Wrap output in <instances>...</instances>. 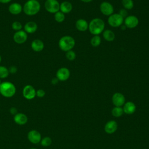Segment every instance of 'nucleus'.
I'll return each instance as SVG.
<instances>
[{
  "label": "nucleus",
  "instance_id": "6e6552de",
  "mask_svg": "<svg viewBox=\"0 0 149 149\" xmlns=\"http://www.w3.org/2000/svg\"><path fill=\"white\" fill-rule=\"evenodd\" d=\"M124 25L128 29L136 27L139 23V19L134 15H128L124 20Z\"/></svg>",
  "mask_w": 149,
  "mask_h": 149
},
{
  "label": "nucleus",
  "instance_id": "9d476101",
  "mask_svg": "<svg viewBox=\"0 0 149 149\" xmlns=\"http://www.w3.org/2000/svg\"><path fill=\"white\" fill-rule=\"evenodd\" d=\"M100 9L101 12L105 16H110L113 14L114 9L112 5L107 1L101 2L100 5Z\"/></svg>",
  "mask_w": 149,
  "mask_h": 149
},
{
  "label": "nucleus",
  "instance_id": "4468645a",
  "mask_svg": "<svg viewBox=\"0 0 149 149\" xmlns=\"http://www.w3.org/2000/svg\"><path fill=\"white\" fill-rule=\"evenodd\" d=\"M8 10L10 13L14 15H17L20 14L23 11V6L17 2H13L9 5Z\"/></svg>",
  "mask_w": 149,
  "mask_h": 149
},
{
  "label": "nucleus",
  "instance_id": "4be33fe9",
  "mask_svg": "<svg viewBox=\"0 0 149 149\" xmlns=\"http://www.w3.org/2000/svg\"><path fill=\"white\" fill-rule=\"evenodd\" d=\"M102 36L103 38L108 42L113 41L115 38V34L114 32H113L112 30L107 29L105 30L102 32Z\"/></svg>",
  "mask_w": 149,
  "mask_h": 149
},
{
  "label": "nucleus",
  "instance_id": "58836bf2",
  "mask_svg": "<svg viewBox=\"0 0 149 149\" xmlns=\"http://www.w3.org/2000/svg\"><path fill=\"white\" fill-rule=\"evenodd\" d=\"M1 59H2V58H1V56L0 55V63H1Z\"/></svg>",
  "mask_w": 149,
  "mask_h": 149
},
{
  "label": "nucleus",
  "instance_id": "4c0bfd02",
  "mask_svg": "<svg viewBox=\"0 0 149 149\" xmlns=\"http://www.w3.org/2000/svg\"><path fill=\"white\" fill-rule=\"evenodd\" d=\"M120 27H121V29H122V30H124L126 29V27L125 25H122Z\"/></svg>",
  "mask_w": 149,
  "mask_h": 149
},
{
  "label": "nucleus",
  "instance_id": "c756f323",
  "mask_svg": "<svg viewBox=\"0 0 149 149\" xmlns=\"http://www.w3.org/2000/svg\"><path fill=\"white\" fill-rule=\"evenodd\" d=\"M22 24L19 21H15L12 24V29L15 31H17L21 30L22 29Z\"/></svg>",
  "mask_w": 149,
  "mask_h": 149
},
{
  "label": "nucleus",
  "instance_id": "5701e85b",
  "mask_svg": "<svg viewBox=\"0 0 149 149\" xmlns=\"http://www.w3.org/2000/svg\"><path fill=\"white\" fill-rule=\"evenodd\" d=\"M101 42V38L99 35L94 36L90 40L91 45L94 47H98L100 45Z\"/></svg>",
  "mask_w": 149,
  "mask_h": 149
},
{
  "label": "nucleus",
  "instance_id": "a211bd4d",
  "mask_svg": "<svg viewBox=\"0 0 149 149\" xmlns=\"http://www.w3.org/2000/svg\"><path fill=\"white\" fill-rule=\"evenodd\" d=\"M75 26L79 31H86L88 28V23L85 19H79L76 22Z\"/></svg>",
  "mask_w": 149,
  "mask_h": 149
},
{
  "label": "nucleus",
  "instance_id": "cd10ccee",
  "mask_svg": "<svg viewBox=\"0 0 149 149\" xmlns=\"http://www.w3.org/2000/svg\"><path fill=\"white\" fill-rule=\"evenodd\" d=\"M40 143H41V145L43 147H48L51 144L52 140L49 137H45L41 139Z\"/></svg>",
  "mask_w": 149,
  "mask_h": 149
},
{
  "label": "nucleus",
  "instance_id": "9b49d317",
  "mask_svg": "<svg viewBox=\"0 0 149 149\" xmlns=\"http://www.w3.org/2000/svg\"><path fill=\"white\" fill-rule=\"evenodd\" d=\"M70 70L65 67L59 68L56 73V77L59 81H64L67 80L70 77Z\"/></svg>",
  "mask_w": 149,
  "mask_h": 149
},
{
  "label": "nucleus",
  "instance_id": "2f4dec72",
  "mask_svg": "<svg viewBox=\"0 0 149 149\" xmlns=\"http://www.w3.org/2000/svg\"><path fill=\"white\" fill-rule=\"evenodd\" d=\"M119 14L122 16L123 18L124 17H126L127 16H128V13H127V10L125 9H122L120 10L119 11Z\"/></svg>",
  "mask_w": 149,
  "mask_h": 149
},
{
  "label": "nucleus",
  "instance_id": "393cba45",
  "mask_svg": "<svg viewBox=\"0 0 149 149\" xmlns=\"http://www.w3.org/2000/svg\"><path fill=\"white\" fill-rule=\"evenodd\" d=\"M54 19L58 23H62L65 19V14L59 10L54 14Z\"/></svg>",
  "mask_w": 149,
  "mask_h": 149
},
{
  "label": "nucleus",
  "instance_id": "c9c22d12",
  "mask_svg": "<svg viewBox=\"0 0 149 149\" xmlns=\"http://www.w3.org/2000/svg\"><path fill=\"white\" fill-rule=\"evenodd\" d=\"M12 0H0V3H8L10 2Z\"/></svg>",
  "mask_w": 149,
  "mask_h": 149
},
{
  "label": "nucleus",
  "instance_id": "7ed1b4c3",
  "mask_svg": "<svg viewBox=\"0 0 149 149\" xmlns=\"http://www.w3.org/2000/svg\"><path fill=\"white\" fill-rule=\"evenodd\" d=\"M16 91V87L12 82L4 81L0 84V94L6 98L13 97L15 94Z\"/></svg>",
  "mask_w": 149,
  "mask_h": 149
},
{
  "label": "nucleus",
  "instance_id": "e433bc0d",
  "mask_svg": "<svg viewBox=\"0 0 149 149\" xmlns=\"http://www.w3.org/2000/svg\"><path fill=\"white\" fill-rule=\"evenodd\" d=\"M81 1H82L83 2H85V3H88L91 2L93 0H80Z\"/></svg>",
  "mask_w": 149,
  "mask_h": 149
},
{
  "label": "nucleus",
  "instance_id": "bb28decb",
  "mask_svg": "<svg viewBox=\"0 0 149 149\" xmlns=\"http://www.w3.org/2000/svg\"><path fill=\"white\" fill-rule=\"evenodd\" d=\"M123 113V108L120 107H116L113 108L112 110V114L113 116L115 117H119Z\"/></svg>",
  "mask_w": 149,
  "mask_h": 149
},
{
  "label": "nucleus",
  "instance_id": "ea45409f",
  "mask_svg": "<svg viewBox=\"0 0 149 149\" xmlns=\"http://www.w3.org/2000/svg\"><path fill=\"white\" fill-rule=\"evenodd\" d=\"M30 149H37V148H30Z\"/></svg>",
  "mask_w": 149,
  "mask_h": 149
},
{
  "label": "nucleus",
  "instance_id": "f03ea898",
  "mask_svg": "<svg viewBox=\"0 0 149 149\" xmlns=\"http://www.w3.org/2000/svg\"><path fill=\"white\" fill-rule=\"evenodd\" d=\"M105 29L104 22L100 18H94L88 23V30L94 36L99 35L103 32Z\"/></svg>",
  "mask_w": 149,
  "mask_h": 149
},
{
  "label": "nucleus",
  "instance_id": "a878e982",
  "mask_svg": "<svg viewBox=\"0 0 149 149\" xmlns=\"http://www.w3.org/2000/svg\"><path fill=\"white\" fill-rule=\"evenodd\" d=\"M122 4L124 9L126 10H130L134 6V2L133 0H122Z\"/></svg>",
  "mask_w": 149,
  "mask_h": 149
},
{
  "label": "nucleus",
  "instance_id": "412c9836",
  "mask_svg": "<svg viewBox=\"0 0 149 149\" xmlns=\"http://www.w3.org/2000/svg\"><path fill=\"white\" fill-rule=\"evenodd\" d=\"M123 110V112L127 114H132L136 111V105L131 101L127 102L124 104Z\"/></svg>",
  "mask_w": 149,
  "mask_h": 149
},
{
  "label": "nucleus",
  "instance_id": "f8f14e48",
  "mask_svg": "<svg viewBox=\"0 0 149 149\" xmlns=\"http://www.w3.org/2000/svg\"><path fill=\"white\" fill-rule=\"evenodd\" d=\"M27 138L30 142L33 144H38L41 140L40 133L36 130H31L27 134Z\"/></svg>",
  "mask_w": 149,
  "mask_h": 149
},
{
  "label": "nucleus",
  "instance_id": "1a4fd4ad",
  "mask_svg": "<svg viewBox=\"0 0 149 149\" xmlns=\"http://www.w3.org/2000/svg\"><path fill=\"white\" fill-rule=\"evenodd\" d=\"M27 33L22 30L16 31L13 36V41L18 44H22L24 43L27 41Z\"/></svg>",
  "mask_w": 149,
  "mask_h": 149
},
{
  "label": "nucleus",
  "instance_id": "473e14b6",
  "mask_svg": "<svg viewBox=\"0 0 149 149\" xmlns=\"http://www.w3.org/2000/svg\"><path fill=\"white\" fill-rule=\"evenodd\" d=\"M9 73L14 74V73H16L17 72V69L15 66H11L9 68Z\"/></svg>",
  "mask_w": 149,
  "mask_h": 149
},
{
  "label": "nucleus",
  "instance_id": "72a5a7b5",
  "mask_svg": "<svg viewBox=\"0 0 149 149\" xmlns=\"http://www.w3.org/2000/svg\"><path fill=\"white\" fill-rule=\"evenodd\" d=\"M10 112L12 115H16L17 113V109L15 107H12L10 109Z\"/></svg>",
  "mask_w": 149,
  "mask_h": 149
},
{
  "label": "nucleus",
  "instance_id": "79ce46f5",
  "mask_svg": "<svg viewBox=\"0 0 149 149\" xmlns=\"http://www.w3.org/2000/svg\"><path fill=\"white\" fill-rule=\"evenodd\" d=\"M27 1H29V0H27Z\"/></svg>",
  "mask_w": 149,
  "mask_h": 149
},
{
  "label": "nucleus",
  "instance_id": "b1692460",
  "mask_svg": "<svg viewBox=\"0 0 149 149\" xmlns=\"http://www.w3.org/2000/svg\"><path fill=\"white\" fill-rule=\"evenodd\" d=\"M9 74V69H8L6 66L0 65V79L7 78Z\"/></svg>",
  "mask_w": 149,
  "mask_h": 149
},
{
  "label": "nucleus",
  "instance_id": "423d86ee",
  "mask_svg": "<svg viewBox=\"0 0 149 149\" xmlns=\"http://www.w3.org/2000/svg\"><path fill=\"white\" fill-rule=\"evenodd\" d=\"M45 10L50 13H55L59 11L60 3L58 0H46L44 3Z\"/></svg>",
  "mask_w": 149,
  "mask_h": 149
},
{
  "label": "nucleus",
  "instance_id": "2eb2a0df",
  "mask_svg": "<svg viewBox=\"0 0 149 149\" xmlns=\"http://www.w3.org/2000/svg\"><path fill=\"white\" fill-rule=\"evenodd\" d=\"M38 29L37 24L34 21H29L24 26V31L28 34L35 33Z\"/></svg>",
  "mask_w": 149,
  "mask_h": 149
},
{
  "label": "nucleus",
  "instance_id": "7c9ffc66",
  "mask_svg": "<svg viewBox=\"0 0 149 149\" xmlns=\"http://www.w3.org/2000/svg\"><path fill=\"white\" fill-rule=\"evenodd\" d=\"M45 92L42 89H38L36 91V96L39 98H42L45 96Z\"/></svg>",
  "mask_w": 149,
  "mask_h": 149
},
{
  "label": "nucleus",
  "instance_id": "aec40b11",
  "mask_svg": "<svg viewBox=\"0 0 149 149\" xmlns=\"http://www.w3.org/2000/svg\"><path fill=\"white\" fill-rule=\"evenodd\" d=\"M72 4L69 1H63L60 4L59 10L64 14L70 13L72 10Z\"/></svg>",
  "mask_w": 149,
  "mask_h": 149
},
{
  "label": "nucleus",
  "instance_id": "39448f33",
  "mask_svg": "<svg viewBox=\"0 0 149 149\" xmlns=\"http://www.w3.org/2000/svg\"><path fill=\"white\" fill-rule=\"evenodd\" d=\"M108 23L112 27H119L121 26L124 22L123 17L119 13H113L109 16Z\"/></svg>",
  "mask_w": 149,
  "mask_h": 149
},
{
  "label": "nucleus",
  "instance_id": "6ab92c4d",
  "mask_svg": "<svg viewBox=\"0 0 149 149\" xmlns=\"http://www.w3.org/2000/svg\"><path fill=\"white\" fill-rule=\"evenodd\" d=\"M118 128L117 123L115 120H110L105 125V131L108 134H112L114 133Z\"/></svg>",
  "mask_w": 149,
  "mask_h": 149
},
{
  "label": "nucleus",
  "instance_id": "f257e3e1",
  "mask_svg": "<svg viewBox=\"0 0 149 149\" xmlns=\"http://www.w3.org/2000/svg\"><path fill=\"white\" fill-rule=\"evenodd\" d=\"M41 9V5L37 0L27 1L23 7V11L28 16L37 14Z\"/></svg>",
  "mask_w": 149,
  "mask_h": 149
},
{
  "label": "nucleus",
  "instance_id": "a19ab883",
  "mask_svg": "<svg viewBox=\"0 0 149 149\" xmlns=\"http://www.w3.org/2000/svg\"><path fill=\"white\" fill-rule=\"evenodd\" d=\"M1 79H0V84H1Z\"/></svg>",
  "mask_w": 149,
  "mask_h": 149
},
{
  "label": "nucleus",
  "instance_id": "20e7f679",
  "mask_svg": "<svg viewBox=\"0 0 149 149\" xmlns=\"http://www.w3.org/2000/svg\"><path fill=\"white\" fill-rule=\"evenodd\" d=\"M74 45L75 40L70 36H64L62 37L58 41V46L59 48L64 52L72 50Z\"/></svg>",
  "mask_w": 149,
  "mask_h": 149
},
{
  "label": "nucleus",
  "instance_id": "ddd939ff",
  "mask_svg": "<svg viewBox=\"0 0 149 149\" xmlns=\"http://www.w3.org/2000/svg\"><path fill=\"white\" fill-rule=\"evenodd\" d=\"M112 102L116 107H121L124 105L125 98L124 95L120 93H116L112 95Z\"/></svg>",
  "mask_w": 149,
  "mask_h": 149
},
{
  "label": "nucleus",
  "instance_id": "f704fd0d",
  "mask_svg": "<svg viewBox=\"0 0 149 149\" xmlns=\"http://www.w3.org/2000/svg\"><path fill=\"white\" fill-rule=\"evenodd\" d=\"M58 81H59V80L55 77H54V78H53L52 80H51V83L52 84H56L58 83Z\"/></svg>",
  "mask_w": 149,
  "mask_h": 149
},
{
  "label": "nucleus",
  "instance_id": "c85d7f7f",
  "mask_svg": "<svg viewBox=\"0 0 149 149\" xmlns=\"http://www.w3.org/2000/svg\"><path fill=\"white\" fill-rule=\"evenodd\" d=\"M65 56H66V59H68L69 61H73L76 58V52L74 51H73L72 49L66 52Z\"/></svg>",
  "mask_w": 149,
  "mask_h": 149
},
{
  "label": "nucleus",
  "instance_id": "f3484780",
  "mask_svg": "<svg viewBox=\"0 0 149 149\" xmlns=\"http://www.w3.org/2000/svg\"><path fill=\"white\" fill-rule=\"evenodd\" d=\"M14 121L16 123L19 125H25L28 121L27 116L23 113H17L14 116Z\"/></svg>",
  "mask_w": 149,
  "mask_h": 149
},
{
  "label": "nucleus",
  "instance_id": "dca6fc26",
  "mask_svg": "<svg viewBox=\"0 0 149 149\" xmlns=\"http://www.w3.org/2000/svg\"><path fill=\"white\" fill-rule=\"evenodd\" d=\"M31 48L35 52H40L44 48V44L40 39H34L31 43Z\"/></svg>",
  "mask_w": 149,
  "mask_h": 149
},
{
  "label": "nucleus",
  "instance_id": "0eeeda50",
  "mask_svg": "<svg viewBox=\"0 0 149 149\" xmlns=\"http://www.w3.org/2000/svg\"><path fill=\"white\" fill-rule=\"evenodd\" d=\"M23 96L26 100H30L36 96V90L31 85L28 84L24 87L22 91Z\"/></svg>",
  "mask_w": 149,
  "mask_h": 149
}]
</instances>
